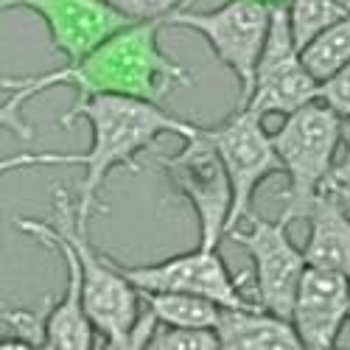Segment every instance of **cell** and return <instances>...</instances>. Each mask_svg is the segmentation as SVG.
I'll return each mask as SVG.
<instances>
[{
  "label": "cell",
  "mask_w": 350,
  "mask_h": 350,
  "mask_svg": "<svg viewBox=\"0 0 350 350\" xmlns=\"http://www.w3.org/2000/svg\"><path fill=\"white\" fill-rule=\"evenodd\" d=\"M163 25L165 20H140L115 31L79 62L37 76H3L0 124L20 140H34V126L23 118V109L53 87H70L76 93L73 107L96 96H132L163 104L171 90L193 87V73L160 48Z\"/></svg>",
  "instance_id": "1"
},
{
  "label": "cell",
  "mask_w": 350,
  "mask_h": 350,
  "mask_svg": "<svg viewBox=\"0 0 350 350\" xmlns=\"http://www.w3.org/2000/svg\"><path fill=\"white\" fill-rule=\"evenodd\" d=\"M76 121H87L93 129V140L87 152H20L3 157L0 168H34V165H79L84 168V177L76 188L79 199V221L90 227V216L96 211H107L101 202V188L109 177V171L126 168L129 174H140L143 163L140 154L152 149L157 137H191L199 132L196 124H188L177 115L163 109L157 101L132 98V96H96L81 107H68L59 115L62 129H70Z\"/></svg>",
  "instance_id": "2"
},
{
  "label": "cell",
  "mask_w": 350,
  "mask_h": 350,
  "mask_svg": "<svg viewBox=\"0 0 350 350\" xmlns=\"http://www.w3.org/2000/svg\"><path fill=\"white\" fill-rule=\"evenodd\" d=\"M53 227L73 244L79 260H81V275H84V306L90 314L93 325L101 336V345L109 350H132V334L140 319V291L137 286L121 272L112 255L98 252L87 230L79 221V199L68 193L65 185H53Z\"/></svg>",
  "instance_id": "3"
},
{
  "label": "cell",
  "mask_w": 350,
  "mask_h": 350,
  "mask_svg": "<svg viewBox=\"0 0 350 350\" xmlns=\"http://www.w3.org/2000/svg\"><path fill=\"white\" fill-rule=\"evenodd\" d=\"M283 174L288 177L283 219H300L303 208L325 188L336 168V152L342 146V115L317 98L283 118L280 129L272 132Z\"/></svg>",
  "instance_id": "4"
},
{
  "label": "cell",
  "mask_w": 350,
  "mask_h": 350,
  "mask_svg": "<svg viewBox=\"0 0 350 350\" xmlns=\"http://www.w3.org/2000/svg\"><path fill=\"white\" fill-rule=\"evenodd\" d=\"M165 25L188 28V31L205 37L216 59L239 79V104L250 101L255 90L258 59L269 37L272 6L258 3V0H227L213 12H191L188 6H183L165 17Z\"/></svg>",
  "instance_id": "5"
},
{
  "label": "cell",
  "mask_w": 350,
  "mask_h": 350,
  "mask_svg": "<svg viewBox=\"0 0 350 350\" xmlns=\"http://www.w3.org/2000/svg\"><path fill=\"white\" fill-rule=\"evenodd\" d=\"M185 146L177 154H154L174 185L196 213L199 221V247H216L227 236V221L232 211V183L208 126H199L196 135L183 140Z\"/></svg>",
  "instance_id": "6"
},
{
  "label": "cell",
  "mask_w": 350,
  "mask_h": 350,
  "mask_svg": "<svg viewBox=\"0 0 350 350\" xmlns=\"http://www.w3.org/2000/svg\"><path fill=\"white\" fill-rule=\"evenodd\" d=\"M288 224L283 216L269 221L250 213V230L232 227L227 232V239L252 258V300L286 319H291L300 280L308 269L306 250L288 239Z\"/></svg>",
  "instance_id": "7"
},
{
  "label": "cell",
  "mask_w": 350,
  "mask_h": 350,
  "mask_svg": "<svg viewBox=\"0 0 350 350\" xmlns=\"http://www.w3.org/2000/svg\"><path fill=\"white\" fill-rule=\"evenodd\" d=\"M208 135L216 143L232 183V211L227 221L230 232L244 216H250L252 196L264 180L283 171V160L272 135L264 129V115L244 104H239V109L227 115L219 126H208Z\"/></svg>",
  "instance_id": "8"
},
{
  "label": "cell",
  "mask_w": 350,
  "mask_h": 350,
  "mask_svg": "<svg viewBox=\"0 0 350 350\" xmlns=\"http://www.w3.org/2000/svg\"><path fill=\"white\" fill-rule=\"evenodd\" d=\"M319 90H323V84L306 68L300 45L291 34L286 3L272 6L269 37L255 70V90L244 107L255 109L264 118L267 115H283L286 118L300 107L317 101Z\"/></svg>",
  "instance_id": "9"
},
{
  "label": "cell",
  "mask_w": 350,
  "mask_h": 350,
  "mask_svg": "<svg viewBox=\"0 0 350 350\" xmlns=\"http://www.w3.org/2000/svg\"><path fill=\"white\" fill-rule=\"evenodd\" d=\"M115 264L140 291H188V295L216 300L224 308L258 306L244 288L247 275L232 278L216 247H196L183 255L154 260V264L124 267L121 260H115Z\"/></svg>",
  "instance_id": "10"
},
{
  "label": "cell",
  "mask_w": 350,
  "mask_h": 350,
  "mask_svg": "<svg viewBox=\"0 0 350 350\" xmlns=\"http://www.w3.org/2000/svg\"><path fill=\"white\" fill-rule=\"evenodd\" d=\"M3 12H34L51 34V48L65 56V65L79 62L132 20L109 0H0Z\"/></svg>",
  "instance_id": "11"
},
{
  "label": "cell",
  "mask_w": 350,
  "mask_h": 350,
  "mask_svg": "<svg viewBox=\"0 0 350 350\" xmlns=\"http://www.w3.org/2000/svg\"><path fill=\"white\" fill-rule=\"evenodd\" d=\"M17 230H23L28 239H34L40 247L51 250L53 255L62 258L68 269L65 280V295L48 308V350H90L101 342L96 339V325L84 306V275H81V260L73 250V244L62 236L59 230L48 221L17 216Z\"/></svg>",
  "instance_id": "12"
},
{
  "label": "cell",
  "mask_w": 350,
  "mask_h": 350,
  "mask_svg": "<svg viewBox=\"0 0 350 350\" xmlns=\"http://www.w3.org/2000/svg\"><path fill=\"white\" fill-rule=\"evenodd\" d=\"M350 319V275L308 267L297 297L291 323H295L303 347L331 350L339 342L342 325Z\"/></svg>",
  "instance_id": "13"
},
{
  "label": "cell",
  "mask_w": 350,
  "mask_h": 350,
  "mask_svg": "<svg viewBox=\"0 0 350 350\" xmlns=\"http://www.w3.org/2000/svg\"><path fill=\"white\" fill-rule=\"evenodd\" d=\"M300 219L308 221L306 260L308 267L350 275V211L334 191H319L303 208Z\"/></svg>",
  "instance_id": "14"
},
{
  "label": "cell",
  "mask_w": 350,
  "mask_h": 350,
  "mask_svg": "<svg viewBox=\"0 0 350 350\" xmlns=\"http://www.w3.org/2000/svg\"><path fill=\"white\" fill-rule=\"evenodd\" d=\"M216 334L224 350H295L303 347L295 323L260 306L221 308Z\"/></svg>",
  "instance_id": "15"
},
{
  "label": "cell",
  "mask_w": 350,
  "mask_h": 350,
  "mask_svg": "<svg viewBox=\"0 0 350 350\" xmlns=\"http://www.w3.org/2000/svg\"><path fill=\"white\" fill-rule=\"evenodd\" d=\"M140 300L157 317V323L188 328H216L219 314L224 308L216 300L188 295V291H140Z\"/></svg>",
  "instance_id": "16"
},
{
  "label": "cell",
  "mask_w": 350,
  "mask_h": 350,
  "mask_svg": "<svg viewBox=\"0 0 350 350\" xmlns=\"http://www.w3.org/2000/svg\"><path fill=\"white\" fill-rule=\"evenodd\" d=\"M303 62L314 73V79L323 84L336 76L350 62V14L325 28L319 37H314L303 51Z\"/></svg>",
  "instance_id": "17"
},
{
  "label": "cell",
  "mask_w": 350,
  "mask_h": 350,
  "mask_svg": "<svg viewBox=\"0 0 350 350\" xmlns=\"http://www.w3.org/2000/svg\"><path fill=\"white\" fill-rule=\"evenodd\" d=\"M288 23H291V34H295L300 51L331 28L334 23H339L342 17L350 14V9L342 0H288Z\"/></svg>",
  "instance_id": "18"
},
{
  "label": "cell",
  "mask_w": 350,
  "mask_h": 350,
  "mask_svg": "<svg viewBox=\"0 0 350 350\" xmlns=\"http://www.w3.org/2000/svg\"><path fill=\"white\" fill-rule=\"evenodd\" d=\"M0 323H3V350L20 347H48V311H31L20 306H6L0 311Z\"/></svg>",
  "instance_id": "19"
},
{
  "label": "cell",
  "mask_w": 350,
  "mask_h": 350,
  "mask_svg": "<svg viewBox=\"0 0 350 350\" xmlns=\"http://www.w3.org/2000/svg\"><path fill=\"white\" fill-rule=\"evenodd\" d=\"M152 350H213L221 347L216 328H188V325H157L152 339Z\"/></svg>",
  "instance_id": "20"
},
{
  "label": "cell",
  "mask_w": 350,
  "mask_h": 350,
  "mask_svg": "<svg viewBox=\"0 0 350 350\" xmlns=\"http://www.w3.org/2000/svg\"><path fill=\"white\" fill-rule=\"evenodd\" d=\"M109 3L124 12L132 23L140 20H165L183 6H191L193 0H109Z\"/></svg>",
  "instance_id": "21"
},
{
  "label": "cell",
  "mask_w": 350,
  "mask_h": 350,
  "mask_svg": "<svg viewBox=\"0 0 350 350\" xmlns=\"http://www.w3.org/2000/svg\"><path fill=\"white\" fill-rule=\"evenodd\" d=\"M319 98H323L328 107H334L342 118L350 115V62L331 76L328 81H323V90H319Z\"/></svg>",
  "instance_id": "22"
},
{
  "label": "cell",
  "mask_w": 350,
  "mask_h": 350,
  "mask_svg": "<svg viewBox=\"0 0 350 350\" xmlns=\"http://www.w3.org/2000/svg\"><path fill=\"white\" fill-rule=\"evenodd\" d=\"M342 149H345V157H342V163H336V168L331 171L328 183H331V180H350V115H345V118H342ZM328 183H325V185H328Z\"/></svg>",
  "instance_id": "23"
},
{
  "label": "cell",
  "mask_w": 350,
  "mask_h": 350,
  "mask_svg": "<svg viewBox=\"0 0 350 350\" xmlns=\"http://www.w3.org/2000/svg\"><path fill=\"white\" fill-rule=\"evenodd\" d=\"M258 3H267V6H283L288 0H258Z\"/></svg>",
  "instance_id": "24"
},
{
  "label": "cell",
  "mask_w": 350,
  "mask_h": 350,
  "mask_svg": "<svg viewBox=\"0 0 350 350\" xmlns=\"http://www.w3.org/2000/svg\"><path fill=\"white\" fill-rule=\"evenodd\" d=\"M342 3H345V6H347V9H350V0H342Z\"/></svg>",
  "instance_id": "25"
}]
</instances>
